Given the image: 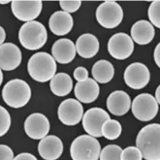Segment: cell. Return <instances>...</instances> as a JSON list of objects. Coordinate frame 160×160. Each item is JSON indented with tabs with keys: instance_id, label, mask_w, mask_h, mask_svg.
Masks as SVG:
<instances>
[{
	"instance_id": "cell-8",
	"label": "cell",
	"mask_w": 160,
	"mask_h": 160,
	"mask_svg": "<svg viewBox=\"0 0 160 160\" xmlns=\"http://www.w3.org/2000/svg\"><path fill=\"white\" fill-rule=\"evenodd\" d=\"M108 112L101 108H91L84 112L82 118V127L84 131L94 138L102 137L103 124L110 120Z\"/></svg>"
},
{
	"instance_id": "cell-14",
	"label": "cell",
	"mask_w": 160,
	"mask_h": 160,
	"mask_svg": "<svg viewBox=\"0 0 160 160\" xmlns=\"http://www.w3.org/2000/svg\"><path fill=\"white\" fill-rule=\"evenodd\" d=\"M22 59V52L17 45L5 43L0 46V67L2 71L17 69L21 65Z\"/></svg>"
},
{
	"instance_id": "cell-26",
	"label": "cell",
	"mask_w": 160,
	"mask_h": 160,
	"mask_svg": "<svg viewBox=\"0 0 160 160\" xmlns=\"http://www.w3.org/2000/svg\"><path fill=\"white\" fill-rule=\"evenodd\" d=\"M148 14L150 23L157 28H160V0L152 2L148 7Z\"/></svg>"
},
{
	"instance_id": "cell-5",
	"label": "cell",
	"mask_w": 160,
	"mask_h": 160,
	"mask_svg": "<svg viewBox=\"0 0 160 160\" xmlns=\"http://www.w3.org/2000/svg\"><path fill=\"white\" fill-rule=\"evenodd\" d=\"M101 150V145L96 138L81 135L72 142L70 154L73 160H98Z\"/></svg>"
},
{
	"instance_id": "cell-36",
	"label": "cell",
	"mask_w": 160,
	"mask_h": 160,
	"mask_svg": "<svg viewBox=\"0 0 160 160\" xmlns=\"http://www.w3.org/2000/svg\"><path fill=\"white\" fill-rule=\"evenodd\" d=\"M7 3H9V1H4V0L1 1V4H7Z\"/></svg>"
},
{
	"instance_id": "cell-16",
	"label": "cell",
	"mask_w": 160,
	"mask_h": 160,
	"mask_svg": "<svg viewBox=\"0 0 160 160\" xmlns=\"http://www.w3.org/2000/svg\"><path fill=\"white\" fill-rule=\"evenodd\" d=\"M76 45L70 39L62 38L55 41L52 47V58L60 64H67L73 61L76 56Z\"/></svg>"
},
{
	"instance_id": "cell-24",
	"label": "cell",
	"mask_w": 160,
	"mask_h": 160,
	"mask_svg": "<svg viewBox=\"0 0 160 160\" xmlns=\"http://www.w3.org/2000/svg\"><path fill=\"white\" fill-rule=\"evenodd\" d=\"M122 132V127L119 121L115 119H110L103 124L102 127V135L108 140H116L118 139Z\"/></svg>"
},
{
	"instance_id": "cell-28",
	"label": "cell",
	"mask_w": 160,
	"mask_h": 160,
	"mask_svg": "<svg viewBox=\"0 0 160 160\" xmlns=\"http://www.w3.org/2000/svg\"><path fill=\"white\" fill-rule=\"evenodd\" d=\"M120 158L121 160H142L143 155L137 147H128L122 149Z\"/></svg>"
},
{
	"instance_id": "cell-19",
	"label": "cell",
	"mask_w": 160,
	"mask_h": 160,
	"mask_svg": "<svg viewBox=\"0 0 160 160\" xmlns=\"http://www.w3.org/2000/svg\"><path fill=\"white\" fill-rule=\"evenodd\" d=\"M73 18L69 13L64 11L54 12L49 21L51 31L56 36H64L68 34L73 28Z\"/></svg>"
},
{
	"instance_id": "cell-21",
	"label": "cell",
	"mask_w": 160,
	"mask_h": 160,
	"mask_svg": "<svg viewBox=\"0 0 160 160\" xmlns=\"http://www.w3.org/2000/svg\"><path fill=\"white\" fill-rule=\"evenodd\" d=\"M76 50L81 58H92L99 52V41L93 34H82L76 42Z\"/></svg>"
},
{
	"instance_id": "cell-31",
	"label": "cell",
	"mask_w": 160,
	"mask_h": 160,
	"mask_svg": "<svg viewBox=\"0 0 160 160\" xmlns=\"http://www.w3.org/2000/svg\"><path fill=\"white\" fill-rule=\"evenodd\" d=\"M74 78L78 82H84L88 79V72L84 67H77L74 71Z\"/></svg>"
},
{
	"instance_id": "cell-7",
	"label": "cell",
	"mask_w": 160,
	"mask_h": 160,
	"mask_svg": "<svg viewBox=\"0 0 160 160\" xmlns=\"http://www.w3.org/2000/svg\"><path fill=\"white\" fill-rule=\"evenodd\" d=\"M133 116L140 121L153 119L158 112V103L152 94L142 93L136 96L131 105Z\"/></svg>"
},
{
	"instance_id": "cell-13",
	"label": "cell",
	"mask_w": 160,
	"mask_h": 160,
	"mask_svg": "<svg viewBox=\"0 0 160 160\" xmlns=\"http://www.w3.org/2000/svg\"><path fill=\"white\" fill-rule=\"evenodd\" d=\"M24 131L29 138L33 140H42L47 137L50 131V121L43 114L34 112L25 119Z\"/></svg>"
},
{
	"instance_id": "cell-32",
	"label": "cell",
	"mask_w": 160,
	"mask_h": 160,
	"mask_svg": "<svg viewBox=\"0 0 160 160\" xmlns=\"http://www.w3.org/2000/svg\"><path fill=\"white\" fill-rule=\"evenodd\" d=\"M14 160H38L36 158V156H34L33 154L31 153H28V152H22V153H20L18 154Z\"/></svg>"
},
{
	"instance_id": "cell-34",
	"label": "cell",
	"mask_w": 160,
	"mask_h": 160,
	"mask_svg": "<svg viewBox=\"0 0 160 160\" xmlns=\"http://www.w3.org/2000/svg\"><path fill=\"white\" fill-rule=\"evenodd\" d=\"M0 36H1V39H0V42H1V45L4 44V40L6 38V32L4 30V28L1 26L0 27Z\"/></svg>"
},
{
	"instance_id": "cell-29",
	"label": "cell",
	"mask_w": 160,
	"mask_h": 160,
	"mask_svg": "<svg viewBox=\"0 0 160 160\" xmlns=\"http://www.w3.org/2000/svg\"><path fill=\"white\" fill-rule=\"evenodd\" d=\"M82 2L80 0H60L59 5L61 9L66 13H75L79 10Z\"/></svg>"
},
{
	"instance_id": "cell-33",
	"label": "cell",
	"mask_w": 160,
	"mask_h": 160,
	"mask_svg": "<svg viewBox=\"0 0 160 160\" xmlns=\"http://www.w3.org/2000/svg\"><path fill=\"white\" fill-rule=\"evenodd\" d=\"M153 56H154V61H155L156 65L160 68V43H158L157 46L155 47Z\"/></svg>"
},
{
	"instance_id": "cell-27",
	"label": "cell",
	"mask_w": 160,
	"mask_h": 160,
	"mask_svg": "<svg viewBox=\"0 0 160 160\" xmlns=\"http://www.w3.org/2000/svg\"><path fill=\"white\" fill-rule=\"evenodd\" d=\"M11 126V117L4 107H0V136L5 135Z\"/></svg>"
},
{
	"instance_id": "cell-2",
	"label": "cell",
	"mask_w": 160,
	"mask_h": 160,
	"mask_svg": "<svg viewBox=\"0 0 160 160\" xmlns=\"http://www.w3.org/2000/svg\"><path fill=\"white\" fill-rule=\"evenodd\" d=\"M27 71L34 81L47 82L55 76V59L48 52H36L28 60Z\"/></svg>"
},
{
	"instance_id": "cell-9",
	"label": "cell",
	"mask_w": 160,
	"mask_h": 160,
	"mask_svg": "<svg viewBox=\"0 0 160 160\" xmlns=\"http://www.w3.org/2000/svg\"><path fill=\"white\" fill-rule=\"evenodd\" d=\"M134 43L132 38L126 33H116L108 42V52L115 59L124 60L132 54Z\"/></svg>"
},
{
	"instance_id": "cell-20",
	"label": "cell",
	"mask_w": 160,
	"mask_h": 160,
	"mask_svg": "<svg viewBox=\"0 0 160 160\" xmlns=\"http://www.w3.org/2000/svg\"><path fill=\"white\" fill-rule=\"evenodd\" d=\"M155 30L148 21H138L131 27V37L138 45H148L154 38Z\"/></svg>"
},
{
	"instance_id": "cell-30",
	"label": "cell",
	"mask_w": 160,
	"mask_h": 160,
	"mask_svg": "<svg viewBox=\"0 0 160 160\" xmlns=\"http://www.w3.org/2000/svg\"><path fill=\"white\" fill-rule=\"evenodd\" d=\"M14 152L10 147L0 145V160H14Z\"/></svg>"
},
{
	"instance_id": "cell-4",
	"label": "cell",
	"mask_w": 160,
	"mask_h": 160,
	"mask_svg": "<svg viewBox=\"0 0 160 160\" xmlns=\"http://www.w3.org/2000/svg\"><path fill=\"white\" fill-rule=\"evenodd\" d=\"M18 40L26 50L41 49L48 40V32L43 23L39 22H25L18 31Z\"/></svg>"
},
{
	"instance_id": "cell-15",
	"label": "cell",
	"mask_w": 160,
	"mask_h": 160,
	"mask_svg": "<svg viewBox=\"0 0 160 160\" xmlns=\"http://www.w3.org/2000/svg\"><path fill=\"white\" fill-rule=\"evenodd\" d=\"M38 152L44 160H56L63 152V143L59 137L50 135L40 141Z\"/></svg>"
},
{
	"instance_id": "cell-12",
	"label": "cell",
	"mask_w": 160,
	"mask_h": 160,
	"mask_svg": "<svg viewBox=\"0 0 160 160\" xmlns=\"http://www.w3.org/2000/svg\"><path fill=\"white\" fill-rule=\"evenodd\" d=\"M11 9L14 16L22 22H33L39 17L42 11L40 0H14L11 2Z\"/></svg>"
},
{
	"instance_id": "cell-35",
	"label": "cell",
	"mask_w": 160,
	"mask_h": 160,
	"mask_svg": "<svg viewBox=\"0 0 160 160\" xmlns=\"http://www.w3.org/2000/svg\"><path fill=\"white\" fill-rule=\"evenodd\" d=\"M155 99L158 103V105H160V84L157 87V88L155 90Z\"/></svg>"
},
{
	"instance_id": "cell-23",
	"label": "cell",
	"mask_w": 160,
	"mask_h": 160,
	"mask_svg": "<svg viewBox=\"0 0 160 160\" xmlns=\"http://www.w3.org/2000/svg\"><path fill=\"white\" fill-rule=\"evenodd\" d=\"M115 75V68L108 60H99L92 67V76L97 82L107 83L112 81Z\"/></svg>"
},
{
	"instance_id": "cell-18",
	"label": "cell",
	"mask_w": 160,
	"mask_h": 160,
	"mask_svg": "<svg viewBox=\"0 0 160 160\" xmlns=\"http://www.w3.org/2000/svg\"><path fill=\"white\" fill-rule=\"evenodd\" d=\"M76 98L84 104H88L95 101L100 93V88L98 82L93 79H88L84 82H77L74 88Z\"/></svg>"
},
{
	"instance_id": "cell-11",
	"label": "cell",
	"mask_w": 160,
	"mask_h": 160,
	"mask_svg": "<svg viewBox=\"0 0 160 160\" xmlns=\"http://www.w3.org/2000/svg\"><path fill=\"white\" fill-rule=\"evenodd\" d=\"M150 73L148 68L141 62H134L126 67L124 71V82L132 89H142L148 83Z\"/></svg>"
},
{
	"instance_id": "cell-37",
	"label": "cell",
	"mask_w": 160,
	"mask_h": 160,
	"mask_svg": "<svg viewBox=\"0 0 160 160\" xmlns=\"http://www.w3.org/2000/svg\"><path fill=\"white\" fill-rule=\"evenodd\" d=\"M0 75H1V82H2V80H3V75H2V73L0 74Z\"/></svg>"
},
{
	"instance_id": "cell-1",
	"label": "cell",
	"mask_w": 160,
	"mask_h": 160,
	"mask_svg": "<svg viewBox=\"0 0 160 160\" xmlns=\"http://www.w3.org/2000/svg\"><path fill=\"white\" fill-rule=\"evenodd\" d=\"M136 147L145 160H160V124H148L141 129L136 138Z\"/></svg>"
},
{
	"instance_id": "cell-10",
	"label": "cell",
	"mask_w": 160,
	"mask_h": 160,
	"mask_svg": "<svg viewBox=\"0 0 160 160\" xmlns=\"http://www.w3.org/2000/svg\"><path fill=\"white\" fill-rule=\"evenodd\" d=\"M83 107L76 99H66L60 103L58 110L59 120L67 126L78 124L83 118Z\"/></svg>"
},
{
	"instance_id": "cell-22",
	"label": "cell",
	"mask_w": 160,
	"mask_h": 160,
	"mask_svg": "<svg viewBox=\"0 0 160 160\" xmlns=\"http://www.w3.org/2000/svg\"><path fill=\"white\" fill-rule=\"evenodd\" d=\"M50 88L56 96H66L73 88V82L71 77L66 73H58L51 80Z\"/></svg>"
},
{
	"instance_id": "cell-25",
	"label": "cell",
	"mask_w": 160,
	"mask_h": 160,
	"mask_svg": "<svg viewBox=\"0 0 160 160\" xmlns=\"http://www.w3.org/2000/svg\"><path fill=\"white\" fill-rule=\"evenodd\" d=\"M122 149L117 145H108L101 150L100 160H121Z\"/></svg>"
},
{
	"instance_id": "cell-6",
	"label": "cell",
	"mask_w": 160,
	"mask_h": 160,
	"mask_svg": "<svg viewBox=\"0 0 160 160\" xmlns=\"http://www.w3.org/2000/svg\"><path fill=\"white\" fill-rule=\"evenodd\" d=\"M95 16L101 26L107 29H112L118 26L123 20V10L116 1L108 0L98 6Z\"/></svg>"
},
{
	"instance_id": "cell-17",
	"label": "cell",
	"mask_w": 160,
	"mask_h": 160,
	"mask_svg": "<svg viewBox=\"0 0 160 160\" xmlns=\"http://www.w3.org/2000/svg\"><path fill=\"white\" fill-rule=\"evenodd\" d=\"M131 105L132 104H131L129 94L122 90L112 92L107 98V108L114 116H124L128 112Z\"/></svg>"
},
{
	"instance_id": "cell-3",
	"label": "cell",
	"mask_w": 160,
	"mask_h": 160,
	"mask_svg": "<svg viewBox=\"0 0 160 160\" xmlns=\"http://www.w3.org/2000/svg\"><path fill=\"white\" fill-rule=\"evenodd\" d=\"M2 98L11 108L24 107L31 98V89L29 84L23 80L14 79L9 81L2 89Z\"/></svg>"
}]
</instances>
